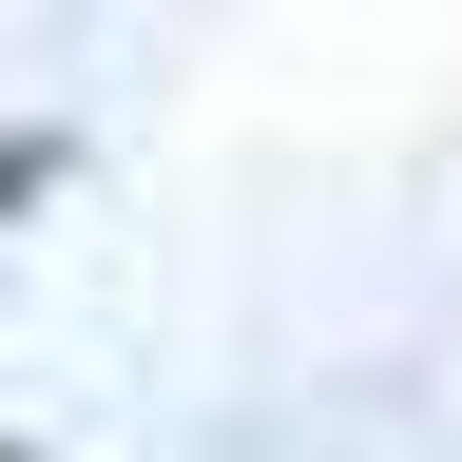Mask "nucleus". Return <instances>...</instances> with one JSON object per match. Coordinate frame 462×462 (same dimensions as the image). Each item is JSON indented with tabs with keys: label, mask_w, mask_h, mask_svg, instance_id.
I'll return each mask as SVG.
<instances>
[{
	"label": "nucleus",
	"mask_w": 462,
	"mask_h": 462,
	"mask_svg": "<svg viewBox=\"0 0 462 462\" xmlns=\"http://www.w3.org/2000/svg\"><path fill=\"white\" fill-rule=\"evenodd\" d=\"M39 173H58V135H0V212H20V193H39Z\"/></svg>",
	"instance_id": "obj_1"
}]
</instances>
